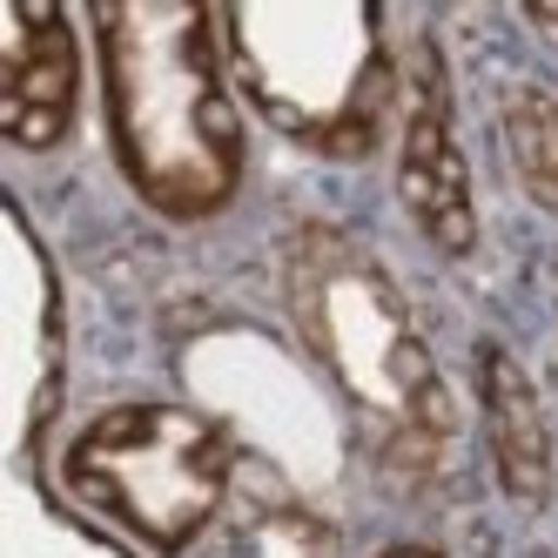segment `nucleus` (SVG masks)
Segmentation results:
<instances>
[{"label":"nucleus","instance_id":"obj_6","mask_svg":"<svg viewBox=\"0 0 558 558\" xmlns=\"http://www.w3.org/2000/svg\"><path fill=\"white\" fill-rule=\"evenodd\" d=\"M82 95V54L74 27L54 8L0 0V129L21 148H54L74 122Z\"/></svg>","mask_w":558,"mask_h":558},{"label":"nucleus","instance_id":"obj_4","mask_svg":"<svg viewBox=\"0 0 558 558\" xmlns=\"http://www.w3.org/2000/svg\"><path fill=\"white\" fill-rule=\"evenodd\" d=\"M61 477L148 551H182L229 492V437L182 404H122L68 445Z\"/></svg>","mask_w":558,"mask_h":558},{"label":"nucleus","instance_id":"obj_2","mask_svg":"<svg viewBox=\"0 0 558 558\" xmlns=\"http://www.w3.org/2000/svg\"><path fill=\"white\" fill-rule=\"evenodd\" d=\"M283 283L310 356L337 377L371 451L397 477H430L451 451V397L390 276L337 229H303Z\"/></svg>","mask_w":558,"mask_h":558},{"label":"nucleus","instance_id":"obj_8","mask_svg":"<svg viewBox=\"0 0 558 558\" xmlns=\"http://www.w3.org/2000/svg\"><path fill=\"white\" fill-rule=\"evenodd\" d=\"M498 129H505V155H511L518 189L538 209L558 216V101L545 88H511L498 108Z\"/></svg>","mask_w":558,"mask_h":558},{"label":"nucleus","instance_id":"obj_1","mask_svg":"<svg viewBox=\"0 0 558 558\" xmlns=\"http://www.w3.org/2000/svg\"><path fill=\"white\" fill-rule=\"evenodd\" d=\"M222 14L209 8H95L108 135L122 175L148 209L203 222L243 182V129L216 54Z\"/></svg>","mask_w":558,"mask_h":558},{"label":"nucleus","instance_id":"obj_3","mask_svg":"<svg viewBox=\"0 0 558 558\" xmlns=\"http://www.w3.org/2000/svg\"><path fill=\"white\" fill-rule=\"evenodd\" d=\"M229 61L283 135L324 155H364L390 108L377 8H229Z\"/></svg>","mask_w":558,"mask_h":558},{"label":"nucleus","instance_id":"obj_7","mask_svg":"<svg viewBox=\"0 0 558 558\" xmlns=\"http://www.w3.org/2000/svg\"><path fill=\"white\" fill-rule=\"evenodd\" d=\"M477 404H485V445L498 464V485L518 505H545L551 498V424H545L532 377L498 343H477Z\"/></svg>","mask_w":558,"mask_h":558},{"label":"nucleus","instance_id":"obj_10","mask_svg":"<svg viewBox=\"0 0 558 558\" xmlns=\"http://www.w3.org/2000/svg\"><path fill=\"white\" fill-rule=\"evenodd\" d=\"M384 558H437V551H430V545H390Z\"/></svg>","mask_w":558,"mask_h":558},{"label":"nucleus","instance_id":"obj_9","mask_svg":"<svg viewBox=\"0 0 558 558\" xmlns=\"http://www.w3.org/2000/svg\"><path fill=\"white\" fill-rule=\"evenodd\" d=\"M525 21H532L538 34H551V41H558V8H538V0H532V8H525Z\"/></svg>","mask_w":558,"mask_h":558},{"label":"nucleus","instance_id":"obj_5","mask_svg":"<svg viewBox=\"0 0 558 558\" xmlns=\"http://www.w3.org/2000/svg\"><path fill=\"white\" fill-rule=\"evenodd\" d=\"M397 195H404L411 222L424 229V243L445 256H464L477 243V216H471V175H464V148L451 129V82L437 41L417 34L411 68H404V148H397Z\"/></svg>","mask_w":558,"mask_h":558}]
</instances>
